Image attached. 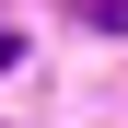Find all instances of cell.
<instances>
[{
	"instance_id": "obj_1",
	"label": "cell",
	"mask_w": 128,
	"mask_h": 128,
	"mask_svg": "<svg viewBox=\"0 0 128 128\" xmlns=\"http://www.w3.org/2000/svg\"><path fill=\"white\" fill-rule=\"evenodd\" d=\"M70 12H82L93 35H128V0H70Z\"/></svg>"
},
{
	"instance_id": "obj_2",
	"label": "cell",
	"mask_w": 128,
	"mask_h": 128,
	"mask_svg": "<svg viewBox=\"0 0 128 128\" xmlns=\"http://www.w3.org/2000/svg\"><path fill=\"white\" fill-rule=\"evenodd\" d=\"M12 58H24V35H12V24H0V70H12Z\"/></svg>"
}]
</instances>
